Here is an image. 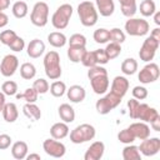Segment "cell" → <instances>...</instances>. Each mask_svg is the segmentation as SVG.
Segmentation results:
<instances>
[{
	"label": "cell",
	"mask_w": 160,
	"mask_h": 160,
	"mask_svg": "<svg viewBox=\"0 0 160 160\" xmlns=\"http://www.w3.org/2000/svg\"><path fill=\"white\" fill-rule=\"evenodd\" d=\"M44 69L45 74L50 80H58L60 79L62 70L60 65V55L58 51L51 50L45 54L44 56Z\"/></svg>",
	"instance_id": "obj_1"
},
{
	"label": "cell",
	"mask_w": 160,
	"mask_h": 160,
	"mask_svg": "<svg viewBox=\"0 0 160 160\" xmlns=\"http://www.w3.org/2000/svg\"><path fill=\"white\" fill-rule=\"evenodd\" d=\"M78 15H79L80 22L86 28L94 26L99 19V14L95 8V4L91 1H88V0L81 1L78 5Z\"/></svg>",
	"instance_id": "obj_2"
},
{
	"label": "cell",
	"mask_w": 160,
	"mask_h": 160,
	"mask_svg": "<svg viewBox=\"0 0 160 160\" xmlns=\"http://www.w3.org/2000/svg\"><path fill=\"white\" fill-rule=\"evenodd\" d=\"M69 134H70V141L72 144H84L95 138L96 130L90 124H80L75 129H72Z\"/></svg>",
	"instance_id": "obj_3"
},
{
	"label": "cell",
	"mask_w": 160,
	"mask_h": 160,
	"mask_svg": "<svg viewBox=\"0 0 160 160\" xmlns=\"http://www.w3.org/2000/svg\"><path fill=\"white\" fill-rule=\"evenodd\" d=\"M72 6L70 4H62L60 5L55 12L51 16V24L55 29L58 30H62L69 25L70 18L72 15Z\"/></svg>",
	"instance_id": "obj_4"
},
{
	"label": "cell",
	"mask_w": 160,
	"mask_h": 160,
	"mask_svg": "<svg viewBox=\"0 0 160 160\" xmlns=\"http://www.w3.org/2000/svg\"><path fill=\"white\" fill-rule=\"evenodd\" d=\"M30 21L38 28H44L49 21V5L44 1H38L32 6Z\"/></svg>",
	"instance_id": "obj_5"
},
{
	"label": "cell",
	"mask_w": 160,
	"mask_h": 160,
	"mask_svg": "<svg viewBox=\"0 0 160 160\" xmlns=\"http://www.w3.org/2000/svg\"><path fill=\"white\" fill-rule=\"evenodd\" d=\"M124 28L126 34L130 36H144L150 30L149 22L141 18H129Z\"/></svg>",
	"instance_id": "obj_6"
},
{
	"label": "cell",
	"mask_w": 160,
	"mask_h": 160,
	"mask_svg": "<svg viewBox=\"0 0 160 160\" xmlns=\"http://www.w3.org/2000/svg\"><path fill=\"white\" fill-rule=\"evenodd\" d=\"M121 96L114 94V92H108L105 96L100 98L96 104H95V109L100 115H106L109 114L111 110H114L115 108H118L121 102Z\"/></svg>",
	"instance_id": "obj_7"
},
{
	"label": "cell",
	"mask_w": 160,
	"mask_h": 160,
	"mask_svg": "<svg viewBox=\"0 0 160 160\" xmlns=\"http://www.w3.org/2000/svg\"><path fill=\"white\" fill-rule=\"evenodd\" d=\"M159 46H160V41L159 40H156V39H154L151 36H148L144 40V42H142V45H141V48L139 50L140 60H142L145 62H150L154 59Z\"/></svg>",
	"instance_id": "obj_8"
},
{
	"label": "cell",
	"mask_w": 160,
	"mask_h": 160,
	"mask_svg": "<svg viewBox=\"0 0 160 160\" xmlns=\"http://www.w3.org/2000/svg\"><path fill=\"white\" fill-rule=\"evenodd\" d=\"M159 75H160L159 65L150 61L139 71L138 79L141 84H151L159 79Z\"/></svg>",
	"instance_id": "obj_9"
},
{
	"label": "cell",
	"mask_w": 160,
	"mask_h": 160,
	"mask_svg": "<svg viewBox=\"0 0 160 160\" xmlns=\"http://www.w3.org/2000/svg\"><path fill=\"white\" fill-rule=\"evenodd\" d=\"M42 149L49 156L56 158V159L58 158H62L65 155V152H66V146L61 141H59V140H56L54 138H49V139L44 140Z\"/></svg>",
	"instance_id": "obj_10"
},
{
	"label": "cell",
	"mask_w": 160,
	"mask_h": 160,
	"mask_svg": "<svg viewBox=\"0 0 160 160\" xmlns=\"http://www.w3.org/2000/svg\"><path fill=\"white\" fill-rule=\"evenodd\" d=\"M19 68V59L14 54H8L2 58L0 62V72L5 78L12 76Z\"/></svg>",
	"instance_id": "obj_11"
},
{
	"label": "cell",
	"mask_w": 160,
	"mask_h": 160,
	"mask_svg": "<svg viewBox=\"0 0 160 160\" xmlns=\"http://www.w3.org/2000/svg\"><path fill=\"white\" fill-rule=\"evenodd\" d=\"M139 151L144 156H154L160 151V139L159 138H146L141 140L140 145L138 146Z\"/></svg>",
	"instance_id": "obj_12"
},
{
	"label": "cell",
	"mask_w": 160,
	"mask_h": 160,
	"mask_svg": "<svg viewBox=\"0 0 160 160\" xmlns=\"http://www.w3.org/2000/svg\"><path fill=\"white\" fill-rule=\"evenodd\" d=\"M158 116L160 115L155 108H151L148 104H141V102L139 104L138 112H136V120H141L144 122H151Z\"/></svg>",
	"instance_id": "obj_13"
},
{
	"label": "cell",
	"mask_w": 160,
	"mask_h": 160,
	"mask_svg": "<svg viewBox=\"0 0 160 160\" xmlns=\"http://www.w3.org/2000/svg\"><path fill=\"white\" fill-rule=\"evenodd\" d=\"M90 85H91V89L94 90L95 94H98V95L106 94V91L109 90V85H110V80H109L108 74L106 75H98V76L90 79Z\"/></svg>",
	"instance_id": "obj_14"
},
{
	"label": "cell",
	"mask_w": 160,
	"mask_h": 160,
	"mask_svg": "<svg viewBox=\"0 0 160 160\" xmlns=\"http://www.w3.org/2000/svg\"><path fill=\"white\" fill-rule=\"evenodd\" d=\"M130 130V132L134 135L135 139H139V140H144L146 138L150 136V126L148 125V122H144V121H138V122H132L129 125L128 128Z\"/></svg>",
	"instance_id": "obj_15"
},
{
	"label": "cell",
	"mask_w": 160,
	"mask_h": 160,
	"mask_svg": "<svg viewBox=\"0 0 160 160\" xmlns=\"http://www.w3.org/2000/svg\"><path fill=\"white\" fill-rule=\"evenodd\" d=\"M105 152V144L102 141H94L84 154L85 160H100Z\"/></svg>",
	"instance_id": "obj_16"
},
{
	"label": "cell",
	"mask_w": 160,
	"mask_h": 160,
	"mask_svg": "<svg viewBox=\"0 0 160 160\" xmlns=\"http://www.w3.org/2000/svg\"><path fill=\"white\" fill-rule=\"evenodd\" d=\"M129 85H130V84H129V80H128L125 76L118 75V76H115V78L112 79V81H111L110 91L114 92V94H116V95H119V96H121V98H124L125 94H126L128 90H129Z\"/></svg>",
	"instance_id": "obj_17"
},
{
	"label": "cell",
	"mask_w": 160,
	"mask_h": 160,
	"mask_svg": "<svg viewBox=\"0 0 160 160\" xmlns=\"http://www.w3.org/2000/svg\"><path fill=\"white\" fill-rule=\"evenodd\" d=\"M44 51H45V44L40 39H32L26 46V52L32 59L40 58L44 54Z\"/></svg>",
	"instance_id": "obj_18"
},
{
	"label": "cell",
	"mask_w": 160,
	"mask_h": 160,
	"mask_svg": "<svg viewBox=\"0 0 160 160\" xmlns=\"http://www.w3.org/2000/svg\"><path fill=\"white\" fill-rule=\"evenodd\" d=\"M66 95L71 102L79 104L81 101H84V99L86 96V91L81 85H71L69 89H66Z\"/></svg>",
	"instance_id": "obj_19"
},
{
	"label": "cell",
	"mask_w": 160,
	"mask_h": 160,
	"mask_svg": "<svg viewBox=\"0 0 160 160\" xmlns=\"http://www.w3.org/2000/svg\"><path fill=\"white\" fill-rule=\"evenodd\" d=\"M95 8L98 14L101 16H111L115 11V2L114 0H95Z\"/></svg>",
	"instance_id": "obj_20"
},
{
	"label": "cell",
	"mask_w": 160,
	"mask_h": 160,
	"mask_svg": "<svg viewBox=\"0 0 160 160\" xmlns=\"http://www.w3.org/2000/svg\"><path fill=\"white\" fill-rule=\"evenodd\" d=\"M1 114L6 122H15L19 116V110H18L16 104L15 102H5Z\"/></svg>",
	"instance_id": "obj_21"
},
{
	"label": "cell",
	"mask_w": 160,
	"mask_h": 160,
	"mask_svg": "<svg viewBox=\"0 0 160 160\" xmlns=\"http://www.w3.org/2000/svg\"><path fill=\"white\" fill-rule=\"evenodd\" d=\"M70 130H69V126L66 122L64 121H59V122H55L51 128H50V135L51 138L56 139V140H61L64 138H66L69 135Z\"/></svg>",
	"instance_id": "obj_22"
},
{
	"label": "cell",
	"mask_w": 160,
	"mask_h": 160,
	"mask_svg": "<svg viewBox=\"0 0 160 160\" xmlns=\"http://www.w3.org/2000/svg\"><path fill=\"white\" fill-rule=\"evenodd\" d=\"M58 114H59L60 119L66 124H70L75 120V110L70 104H66V102L61 104L58 108Z\"/></svg>",
	"instance_id": "obj_23"
},
{
	"label": "cell",
	"mask_w": 160,
	"mask_h": 160,
	"mask_svg": "<svg viewBox=\"0 0 160 160\" xmlns=\"http://www.w3.org/2000/svg\"><path fill=\"white\" fill-rule=\"evenodd\" d=\"M22 112L31 121H38L41 118V110L35 102H26L22 106Z\"/></svg>",
	"instance_id": "obj_24"
},
{
	"label": "cell",
	"mask_w": 160,
	"mask_h": 160,
	"mask_svg": "<svg viewBox=\"0 0 160 160\" xmlns=\"http://www.w3.org/2000/svg\"><path fill=\"white\" fill-rule=\"evenodd\" d=\"M28 151H29V146L25 141H16L11 145V155L14 159L16 160H22L26 158L28 155Z\"/></svg>",
	"instance_id": "obj_25"
},
{
	"label": "cell",
	"mask_w": 160,
	"mask_h": 160,
	"mask_svg": "<svg viewBox=\"0 0 160 160\" xmlns=\"http://www.w3.org/2000/svg\"><path fill=\"white\" fill-rule=\"evenodd\" d=\"M120 2L121 14L126 18H134V15L138 11L136 0H118Z\"/></svg>",
	"instance_id": "obj_26"
},
{
	"label": "cell",
	"mask_w": 160,
	"mask_h": 160,
	"mask_svg": "<svg viewBox=\"0 0 160 160\" xmlns=\"http://www.w3.org/2000/svg\"><path fill=\"white\" fill-rule=\"evenodd\" d=\"M121 155L124 160H141V154L139 151V148L132 144H126V146L122 149Z\"/></svg>",
	"instance_id": "obj_27"
},
{
	"label": "cell",
	"mask_w": 160,
	"mask_h": 160,
	"mask_svg": "<svg viewBox=\"0 0 160 160\" xmlns=\"http://www.w3.org/2000/svg\"><path fill=\"white\" fill-rule=\"evenodd\" d=\"M48 42L54 48H62L68 42L66 36L60 31H52L48 35Z\"/></svg>",
	"instance_id": "obj_28"
},
{
	"label": "cell",
	"mask_w": 160,
	"mask_h": 160,
	"mask_svg": "<svg viewBox=\"0 0 160 160\" xmlns=\"http://www.w3.org/2000/svg\"><path fill=\"white\" fill-rule=\"evenodd\" d=\"M11 12H12V15H14L16 19H22V18H25V16L28 15V12H29V6H28V4H26L25 1L19 0V1L14 2L12 8H11Z\"/></svg>",
	"instance_id": "obj_29"
},
{
	"label": "cell",
	"mask_w": 160,
	"mask_h": 160,
	"mask_svg": "<svg viewBox=\"0 0 160 160\" xmlns=\"http://www.w3.org/2000/svg\"><path fill=\"white\" fill-rule=\"evenodd\" d=\"M120 69L125 75H134L138 71V61L134 58H128L121 62Z\"/></svg>",
	"instance_id": "obj_30"
},
{
	"label": "cell",
	"mask_w": 160,
	"mask_h": 160,
	"mask_svg": "<svg viewBox=\"0 0 160 160\" xmlns=\"http://www.w3.org/2000/svg\"><path fill=\"white\" fill-rule=\"evenodd\" d=\"M139 10H140V14L145 18L152 16L154 12L156 11V4L154 2V0H142L139 5Z\"/></svg>",
	"instance_id": "obj_31"
},
{
	"label": "cell",
	"mask_w": 160,
	"mask_h": 160,
	"mask_svg": "<svg viewBox=\"0 0 160 160\" xmlns=\"http://www.w3.org/2000/svg\"><path fill=\"white\" fill-rule=\"evenodd\" d=\"M36 75V68L31 62H24L20 66V76L25 80H31Z\"/></svg>",
	"instance_id": "obj_32"
},
{
	"label": "cell",
	"mask_w": 160,
	"mask_h": 160,
	"mask_svg": "<svg viewBox=\"0 0 160 160\" xmlns=\"http://www.w3.org/2000/svg\"><path fill=\"white\" fill-rule=\"evenodd\" d=\"M86 49L81 46H69L68 49V58L72 62H80L82 59V55L85 54Z\"/></svg>",
	"instance_id": "obj_33"
},
{
	"label": "cell",
	"mask_w": 160,
	"mask_h": 160,
	"mask_svg": "<svg viewBox=\"0 0 160 160\" xmlns=\"http://www.w3.org/2000/svg\"><path fill=\"white\" fill-rule=\"evenodd\" d=\"M49 91L52 96L55 98H61L65 92H66V85L64 81L61 80H55L54 82H51L50 88H49Z\"/></svg>",
	"instance_id": "obj_34"
},
{
	"label": "cell",
	"mask_w": 160,
	"mask_h": 160,
	"mask_svg": "<svg viewBox=\"0 0 160 160\" xmlns=\"http://www.w3.org/2000/svg\"><path fill=\"white\" fill-rule=\"evenodd\" d=\"M92 38L98 44H106L108 41H110V32L105 28H99L94 31Z\"/></svg>",
	"instance_id": "obj_35"
},
{
	"label": "cell",
	"mask_w": 160,
	"mask_h": 160,
	"mask_svg": "<svg viewBox=\"0 0 160 160\" xmlns=\"http://www.w3.org/2000/svg\"><path fill=\"white\" fill-rule=\"evenodd\" d=\"M16 96V99H24L26 102H35L36 100H38V96H39V94L36 92V90L31 86V88H28V89H25L24 90V92H20V94H16L15 95Z\"/></svg>",
	"instance_id": "obj_36"
},
{
	"label": "cell",
	"mask_w": 160,
	"mask_h": 160,
	"mask_svg": "<svg viewBox=\"0 0 160 160\" xmlns=\"http://www.w3.org/2000/svg\"><path fill=\"white\" fill-rule=\"evenodd\" d=\"M105 52L109 58V60H112V59H116L120 54H121V44H118V42H112L110 41L106 48H105Z\"/></svg>",
	"instance_id": "obj_37"
},
{
	"label": "cell",
	"mask_w": 160,
	"mask_h": 160,
	"mask_svg": "<svg viewBox=\"0 0 160 160\" xmlns=\"http://www.w3.org/2000/svg\"><path fill=\"white\" fill-rule=\"evenodd\" d=\"M1 91L5 95H8V96L16 95V92H18V84L15 81H12V80H6L1 85Z\"/></svg>",
	"instance_id": "obj_38"
},
{
	"label": "cell",
	"mask_w": 160,
	"mask_h": 160,
	"mask_svg": "<svg viewBox=\"0 0 160 160\" xmlns=\"http://www.w3.org/2000/svg\"><path fill=\"white\" fill-rule=\"evenodd\" d=\"M109 32H110V41H112V42L122 44L126 39L125 32L119 28H112L111 30H109Z\"/></svg>",
	"instance_id": "obj_39"
},
{
	"label": "cell",
	"mask_w": 160,
	"mask_h": 160,
	"mask_svg": "<svg viewBox=\"0 0 160 160\" xmlns=\"http://www.w3.org/2000/svg\"><path fill=\"white\" fill-rule=\"evenodd\" d=\"M68 42H69V46H81V48H85L86 46V38L82 34L76 32V34H72L69 38Z\"/></svg>",
	"instance_id": "obj_40"
},
{
	"label": "cell",
	"mask_w": 160,
	"mask_h": 160,
	"mask_svg": "<svg viewBox=\"0 0 160 160\" xmlns=\"http://www.w3.org/2000/svg\"><path fill=\"white\" fill-rule=\"evenodd\" d=\"M32 88L36 90L38 94H46V92L49 91L50 85H49L48 80H45V79H42V78H39V79L34 80Z\"/></svg>",
	"instance_id": "obj_41"
},
{
	"label": "cell",
	"mask_w": 160,
	"mask_h": 160,
	"mask_svg": "<svg viewBox=\"0 0 160 160\" xmlns=\"http://www.w3.org/2000/svg\"><path fill=\"white\" fill-rule=\"evenodd\" d=\"M118 140H119L120 142H122V144H132V142L135 141V138H134V135L130 132V130L126 128V129H122V130L119 131V134H118Z\"/></svg>",
	"instance_id": "obj_42"
},
{
	"label": "cell",
	"mask_w": 160,
	"mask_h": 160,
	"mask_svg": "<svg viewBox=\"0 0 160 160\" xmlns=\"http://www.w3.org/2000/svg\"><path fill=\"white\" fill-rule=\"evenodd\" d=\"M84 66H86V68H91V66H95V65H98L96 64V60H95V54H94V51H85V54L82 55V59H81V61H80Z\"/></svg>",
	"instance_id": "obj_43"
},
{
	"label": "cell",
	"mask_w": 160,
	"mask_h": 160,
	"mask_svg": "<svg viewBox=\"0 0 160 160\" xmlns=\"http://www.w3.org/2000/svg\"><path fill=\"white\" fill-rule=\"evenodd\" d=\"M16 36L18 35H16V32L14 30H4V31L0 32V42L8 46Z\"/></svg>",
	"instance_id": "obj_44"
},
{
	"label": "cell",
	"mask_w": 160,
	"mask_h": 160,
	"mask_svg": "<svg viewBox=\"0 0 160 160\" xmlns=\"http://www.w3.org/2000/svg\"><path fill=\"white\" fill-rule=\"evenodd\" d=\"M106 74H108V70L102 65H95V66L89 68V70H88V78H89V80L92 79V78H95V76H98V75H106Z\"/></svg>",
	"instance_id": "obj_45"
},
{
	"label": "cell",
	"mask_w": 160,
	"mask_h": 160,
	"mask_svg": "<svg viewBox=\"0 0 160 160\" xmlns=\"http://www.w3.org/2000/svg\"><path fill=\"white\" fill-rule=\"evenodd\" d=\"M12 51H15V52H20V51H22L24 50V48H25V40L22 39V38H20V36H16L9 45H8Z\"/></svg>",
	"instance_id": "obj_46"
},
{
	"label": "cell",
	"mask_w": 160,
	"mask_h": 160,
	"mask_svg": "<svg viewBox=\"0 0 160 160\" xmlns=\"http://www.w3.org/2000/svg\"><path fill=\"white\" fill-rule=\"evenodd\" d=\"M131 92H132L134 99H136V100H144L148 98V89L145 86H141V85L134 86Z\"/></svg>",
	"instance_id": "obj_47"
},
{
	"label": "cell",
	"mask_w": 160,
	"mask_h": 160,
	"mask_svg": "<svg viewBox=\"0 0 160 160\" xmlns=\"http://www.w3.org/2000/svg\"><path fill=\"white\" fill-rule=\"evenodd\" d=\"M94 54H95V60L98 65H105L109 62V58L105 52V49H96L94 50Z\"/></svg>",
	"instance_id": "obj_48"
},
{
	"label": "cell",
	"mask_w": 160,
	"mask_h": 160,
	"mask_svg": "<svg viewBox=\"0 0 160 160\" xmlns=\"http://www.w3.org/2000/svg\"><path fill=\"white\" fill-rule=\"evenodd\" d=\"M139 100H136V99H130V100H128V109H129V115H130V118L131 119H134V120H136V112H138V108H139Z\"/></svg>",
	"instance_id": "obj_49"
},
{
	"label": "cell",
	"mask_w": 160,
	"mask_h": 160,
	"mask_svg": "<svg viewBox=\"0 0 160 160\" xmlns=\"http://www.w3.org/2000/svg\"><path fill=\"white\" fill-rule=\"evenodd\" d=\"M12 140L11 136L8 134H0V150H6L10 148Z\"/></svg>",
	"instance_id": "obj_50"
},
{
	"label": "cell",
	"mask_w": 160,
	"mask_h": 160,
	"mask_svg": "<svg viewBox=\"0 0 160 160\" xmlns=\"http://www.w3.org/2000/svg\"><path fill=\"white\" fill-rule=\"evenodd\" d=\"M9 24V18L4 11H0V29L5 28Z\"/></svg>",
	"instance_id": "obj_51"
},
{
	"label": "cell",
	"mask_w": 160,
	"mask_h": 160,
	"mask_svg": "<svg viewBox=\"0 0 160 160\" xmlns=\"http://www.w3.org/2000/svg\"><path fill=\"white\" fill-rule=\"evenodd\" d=\"M150 128H151L154 131H160V116H158L156 119H154V120L150 122Z\"/></svg>",
	"instance_id": "obj_52"
},
{
	"label": "cell",
	"mask_w": 160,
	"mask_h": 160,
	"mask_svg": "<svg viewBox=\"0 0 160 160\" xmlns=\"http://www.w3.org/2000/svg\"><path fill=\"white\" fill-rule=\"evenodd\" d=\"M150 36L160 41V29H159V28H155V29H152V30H151V32H150Z\"/></svg>",
	"instance_id": "obj_53"
},
{
	"label": "cell",
	"mask_w": 160,
	"mask_h": 160,
	"mask_svg": "<svg viewBox=\"0 0 160 160\" xmlns=\"http://www.w3.org/2000/svg\"><path fill=\"white\" fill-rule=\"evenodd\" d=\"M10 6V0H0V11L6 10Z\"/></svg>",
	"instance_id": "obj_54"
},
{
	"label": "cell",
	"mask_w": 160,
	"mask_h": 160,
	"mask_svg": "<svg viewBox=\"0 0 160 160\" xmlns=\"http://www.w3.org/2000/svg\"><path fill=\"white\" fill-rule=\"evenodd\" d=\"M6 95L2 92V91H0V112L2 111V108H4V105H5V102H6V98H5Z\"/></svg>",
	"instance_id": "obj_55"
},
{
	"label": "cell",
	"mask_w": 160,
	"mask_h": 160,
	"mask_svg": "<svg viewBox=\"0 0 160 160\" xmlns=\"http://www.w3.org/2000/svg\"><path fill=\"white\" fill-rule=\"evenodd\" d=\"M25 159H28V160H40L41 156H40L39 154H34V152H32V154H28Z\"/></svg>",
	"instance_id": "obj_56"
},
{
	"label": "cell",
	"mask_w": 160,
	"mask_h": 160,
	"mask_svg": "<svg viewBox=\"0 0 160 160\" xmlns=\"http://www.w3.org/2000/svg\"><path fill=\"white\" fill-rule=\"evenodd\" d=\"M152 16H154V22L156 25H160V11H155Z\"/></svg>",
	"instance_id": "obj_57"
}]
</instances>
